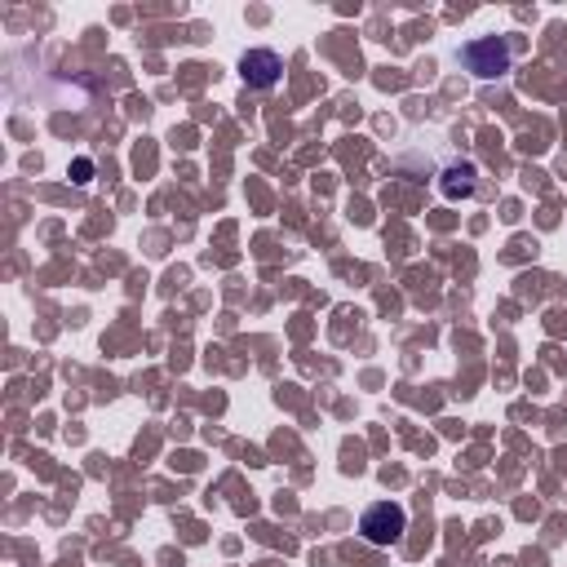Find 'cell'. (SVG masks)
<instances>
[{
    "instance_id": "obj_3",
    "label": "cell",
    "mask_w": 567,
    "mask_h": 567,
    "mask_svg": "<svg viewBox=\"0 0 567 567\" xmlns=\"http://www.w3.org/2000/svg\"><path fill=\"white\" fill-rule=\"evenodd\" d=\"M239 81L248 85V89H275L279 81H284V58L275 54V50H248L244 58H239Z\"/></svg>"
},
{
    "instance_id": "obj_2",
    "label": "cell",
    "mask_w": 567,
    "mask_h": 567,
    "mask_svg": "<svg viewBox=\"0 0 567 567\" xmlns=\"http://www.w3.org/2000/svg\"><path fill=\"white\" fill-rule=\"evenodd\" d=\"M360 532L368 545H399L408 532V510L399 501H373L360 514Z\"/></svg>"
},
{
    "instance_id": "obj_1",
    "label": "cell",
    "mask_w": 567,
    "mask_h": 567,
    "mask_svg": "<svg viewBox=\"0 0 567 567\" xmlns=\"http://www.w3.org/2000/svg\"><path fill=\"white\" fill-rule=\"evenodd\" d=\"M457 63H461L470 76H479V81H496V76L510 72L514 45L501 41V36H479V41H470V45L457 50Z\"/></svg>"
},
{
    "instance_id": "obj_4",
    "label": "cell",
    "mask_w": 567,
    "mask_h": 567,
    "mask_svg": "<svg viewBox=\"0 0 567 567\" xmlns=\"http://www.w3.org/2000/svg\"><path fill=\"white\" fill-rule=\"evenodd\" d=\"M479 191V164L474 160H452V164H443V173H439V195L443 200H470Z\"/></svg>"
},
{
    "instance_id": "obj_5",
    "label": "cell",
    "mask_w": 567,
    "mask_h": 567,
    "mask_svg": "<svg viewBox=\"0 0 567 567\" xmlns=\"http://www.w3.org/2000/svg\"><path fill=\"white\" fill-rule=\"evenodd\" d=\"M89 178H94V160H85V156H81V160L72 164V182H81V186H89Z\"/></svg>"
}]
</instances>
